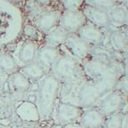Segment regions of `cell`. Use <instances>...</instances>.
I'll return each instance as SVG.
<instances>
[{
    "mask_svg": "<svg viewBox=\"0 0 128 128\" xmlns=\"http://www.w3.org/2000/svg\"><path fill=\"white\" fill-rule=\"evenodd\" d=\"M24 17L14 3L0 0V48L13 44L22 34Z\"/></svg>",
    "mask_w": 128,
    "mask_h": 128,
    "instance_id": "cell-1",
    "label": "cell"
},
{
    "mask_svg": "<svg viewBox=\"0 0 128 128\" xmlns=\"http://www.w3.org/2000/svg\"><path fill=\"white\" fill-rule=\"evenodd\" d=\"M60 84V81L51 73H46L38 81L35 106L39 120H47L53 115L58 101Z\"/></svg>",
    "mask_w": 128,
    "mask_h": 128,
    "instance_id": "cell-2",
    "label": "cell"
},
{
    "mask_svg": "<svg viewBox=\"0 0 128 128\" xmlns=\"http://www.w3.org/2000/svg\"><path fill=\"white\" fill-rule=\"evenodd\" d=\"M120 78L117 77H106L95 80L83 81L78 93V106L83 109L95 107L104 95L116 89Z\"/></svg>",
    "mask_w": 128,
    "mask_h": 128,
    "instance_id": "cell-3",
    "label": "cell"
},
{
    "mask_svg": "<svg viewBox=\"0 0 128 128\" xmlns=\"http://www.w3.org/2000/svg\"><path fill=\"white\" fill-rule=\"evenodd\" d=\"M87 80L106 77L121 78L126 75V63L118 60H104L87 57L82 62Z\"/></svg>",
    "mask_w": 128,
    "mask_h": 128,
    "instance_id": "cell-4",
    "label": "cell"
},
{
    "mask_svg": "<svg viewBox=\"0 0 128 128\" xmlns=\"http://www.w3.org/2000/svg\"><path fill=\"white\" fill-rule=\"evenodd\" d=\"M49 73L57 78L60 83L87 80L82 62L64 52H61L52 64Z\"/></svg>",
    "mask_w": 128,
    "mask_h": 128,
    "instance_id": "cell-5",
    "label": "cell"
},
{
    "mask_svg": "<svg viewBox=\"0 0 128 128\" xmlns=\"http://www.w3.org/2000/svg\"><path fill=\"white\" fill-rule=\"evenodd\" d=\"M125 94L118 90L110 92L98 102L95 107L98 108L106 117L113 113L122 112L125 103Z\"/></svg>",
    "mask_w": 128,
    "mask_h": 128,
    "instance_id": "cell-6",
    "label": "cell"
},
{
    "mask_svg": "<svg viewBox=\"0 0 128 128\" xmlns=\"http://www.w3.org/2000/svg\"><path fill=\"white\" fill-rule=\"evenodd\" d=\"M64 47V52L74 57L78 60L83 61L89 56L92 46L83 40L76 33H69L67 38L62 44Z\"/></svg>",
    "mask_w": 128,
    "mask_h": 128,
    "instance_id": "cell-7",
    "label": "cell"
},
{
    "mask_svg": "<svg viewBox=\"0 0 128 128\" xmlns=\"http://www.w3.org/2000/svg\"><path fill=\"white\" fill-rule=\"evenodd\" d=\"M55 112L58 124L64 126L78 122L79 118L83 112V108L75 104L58 101L55 107Z\"/></svg>",
    "mask_w": 128,
    "mask_h": 128,
    "instance_id": "cell-8",
    "label": "cell"
},
{
    "mask_svg": "<svg viewBox=\"0 0 128 128\" xmlns=\"http://www.w3.org/2000/svg\"><path fill=\"white\" fill-rule=\"evenodd\" d=\"M86 23V18L80 9L62 10L58 26L66 30L68 33H77L78 30Z\"/></svg>",
    "mask_w": 128,
    "mask_h": 128,
    "instance_id": "cell-9",
    "label": "cell"
},
{
    "mask_svg": "<svg viewBox=\"0 0 128 128\" xmlns=\"http://www.w3.org/2000/svg\"><path fill=\"white\" fill-rule=\"evenodd\" d=\"M38 47V43L37 41L28 38L21 41L18 44H17L13 57L15 58L18 67L35 61L36 54Z\"/></svg>",
    "mask_w": 128,
    "mask_h": 128,
    "instance_id": "cell-10",
    "label": "cell"
},
{
    "mask_svg": "<svg viewBox=\"0 0 128 128\" xmlns=\"http://www.w3.org/2000/svg\"><path fill=\"white\" fill-rule=\"evenodd\" d=\"M110 26L107 29H101L90 23H86L78 30L76 34L86 43L93 46L106 42Z\"/></svg>",
    "mask_w": 128,
    "mask_h": 128,
    "instance_id": "cell-11",
    "label": "cell"
},
{
    "mask_svg": "<svg viewBox=\"0 0 128 128\" xmlns=\"http://www.w3.org/2000/svg\"><path fill=\"white\" fill-rule=\"evenodd\" d=\"M61 13L62 10L60 9L50 8L40 14L32 22L41 33L46 34L55 26H58Z\"/></svg>",
    "mask_w": 128,
    "mask_h": 128,
    "instance_id": "cell-12",
    "label": "cell"
},
{
    "mask_svg": "<svg viewBox=\"0 0 128 128\" xmlns=\"http://www.w3.org/2000/svg\"><path fill=\"white\" fill-rule=\"evenodd\" d=\"M80 10L86 17L87 23H90L101 29H107L110 26L108 12L106 10L95 8L86 4L82 5Z\"/></svg>",
    "mask_w": 128,
    "mask_h": 128,
    "instance_id": "cell-13",
    "label": "cell"
},
{
    "mask_svg": "<svg viewBox=\"0 0 128 128\" xmlns=\"http://www.w3.org/2000/svg\"><path fill=\"white\" fill-rule=\"evenodd\" d=\"M60 55L61 51L59 50V47H53L43 44L38 49L35 61L46 70V72H49L52 64L55 63V61L58 58Z\"/></svg>",
    "mask_w": 128,
    "mask_h": 128,
    "instance_id": "cell-14",
    "label": "cell"
},
{
    "mask_svg": "<svg viewBox=\"0 0 128 128\" xmlns=\"http://www.w3.org/2000/svg\"><path fill=\"white\" fill-rule=\"evenodd\" d=\"M106 117L96 107L83 109L78 120V125L83 128H101L104 126Z\"/></svg>",
    "mask_w": 128,
    "mask_h": 128,
    "instance_id": "cell-15",
    "label": "cell"
},
{
    "mask_svg": "<svg viewBox=\"0 0 128 128\" xmlns=\"http://www.w3.org/2000/svg\"><path fill=\"white\" fill-rule=\"evenodd\" d=\"M126 27L122 29H113L110 26L107 44L115 52H126L127 51Z\"/></svg>",
    "mask_w": 128,
    "mask_h": 128,
    "instance_id": "cell-16",
    "label": "cell"
},
{
    "mask_svg": "<svg viewBox=\"0 0 128 128\" xmlns=\"http://www.w3.org/2000/svg\"><path fill=\"white\" fill-rule=\"evenodd\" d=\"M82 82L83 81L61 83L58 94V101L78 106V93L79 86Z\"/></svg>",
    "mask_w": 128,
    "mask_h": 128,
    "instance_id": "cell-17",
    "label": "cell"
},
{
    "mask_svg": "<svg viewBox=\"0 0 128 128\" xmlns=\"http://www.w3.org/2000/svg\"><path fill=\"white\" fill-rule=\"evenodd\" d=\"M110 26L113 29H122L127 26V5L117 4L108 12Z\"/></svg>",
    "mask_w": 128,
    "mask_h": 128,
    "instance_id": "cell-18",
    "label": "cell"
},
{
    "mask_svg": "<svg viewBox=\"0 0 128 128\" xmlns=\"http://www.w3.org/2000/svg\"><path fill=\"white\" fill-rule=\"evenodd\" d=\"M44 35V44L53 47H59L64 43L69 33L62 27L57 26Z\"/></svg>",
    "mask_w": 128,
    "mask_h": 128,
    "instance_id": "cell-19",
    "label": "cell"
},
{
    "mask_svg": "<svg viewBox=\"0 0 128 128\" xmlns=\"http://www.w3.org/2000/svg\"><path fill=\"white\" fill-rule=\"evenodd\" d=\"M7 84L10 90H14L18 92L27 91L32 84L30 81L19 71L9 75Z\"/></svg>",
    "mask_w": 128,
    "mask_h": 128,
    "instance_id": "cell-20",
    "label": "cell"
},
{
    "mask_svg": "<svg viewBox=\"0 0 128 128\" xmlns=\"http://www.w3.org/2000/svg\"><path fill=\"white\" fill-rule=\"evenodd\" d=\"M18 71L26 76L30 81L38 82L46 74V71L36 61L19 67Z\"/></svg>",
    "mask_w": 128,
    "mask_h": 128,
    "instance_id": "cell-21",
    "label": "cell"
},
{
    "mask_svg": "<svg viewBox=\"0 0 128 128\" xmlns=\"http://www.w3.org/2000/svg\"><path fill=\"white\" fill-rule=\"evenodd\" d=\"M19 67L16 62L15 58L10 52L0 51V72L10 75L18 71Z\"/></svg>",
    "mask_w": 128,
    "mask_h": 128,
    "instance_id": "cell-22",
    "label": "cell"
},
{
    "mask_svg": "<svg viewBox=\"0 0 128 128\" xmlns=\"http://www.w3.org/2000/svg\"><path fill=\"white\" fill-rule=\"evenodd\" d=\"M18 114L24 120H38L37 107L32 102H24L17 110Z\"/></svg>",
    "mask_w": 128,
    "mask_h": 128,
    "instance_id": "cell-23",
    "label": "cell"
},
{
    "mask_svg": "<svg viewBox=\"0 0 128 128\" xmlns=\"http://www.w3.org/2000/svg\"><path fill=\"white\" fill-rule=\"evenodd\" d=\"M50 8L51 7L44 6V5L36 2L35 0H27L24 4V10H26L28 18L32 21Z\"/></svg>",
    "mask_w": 128,
    "mask_h": 128,
    "instance_id": "cell-24",
    "label": "cell"
},
{
    "mask_svg": "<svg viewBox=\"0 0 128 128\" xmlns=\"http://www.w3.org/2000/svg\"><path fill=\"white\" fill-rule=\"evenodd\" d=\"M84 4L106 10L107 12L118 4L113 0H84Z\"/></svg>",
    "mask_w": 128,
    "mask_h": 128,
    "instance_id": "cell-25",
    "label": "cell"
},
{
    "mask_svg": "<svg viewBox=\"0 0 128 128\" xmlns=\"http://www.w3.org/2000/svg\"><path fill=\"white\" fill-rule=\"evenodd\" d=\"M122 116L121 112L113 113L107 116L104 124V128H122Z\"/></svg>",
    "mask_w": 128,
    "mask_h": 128,
    "instance_id": "cell-26",
    "label": "cell"
},
{
    "mask_svg": "<svg viewBox=\"0 0 128 128\" xmlns=\"http://www.w3.org/2000/svg\"><path fill=\"white\" fill-rule=\"evenodd\" d=\"M22 33L24 36H26V38L28 39H32V40L38 42V40H39V38H40L41 32L38 30L37 27L33 24H27L23 26Z\"/></svg>",
    "mask_w": 128,
    "mask_h": 128,
    "instance_id": "cell-27",
    "label": "cell"
},
{
    "mask_svg": "<svg viewBox=\"0 0 128 128\" xmlns=\"http://www.w3.org/2000/svg\"><path fill=\"white\" fill-rule=\"evenodd\" d=\"M63 10H79L84 4V0H59Z\"/></svg>",
    "mask_w": 128,
    "mask_h": 128,
    "instance_id": "cell-28",
    "label": "cell"
},
{
    "mask_svg": "<svg viewBox=\"0 0 128 128\" xmlns=\"http://www.w3.org/2000/svg\"><path fill=\"white\" fill-rule=\"evenodd\" d=\"M122 128H127V113H123L122 116Z\"/></svg>",
    "mask_w": 128,
    "mask_h": 128,
    "instance_id": "cell-29",
    "label": "cell"
},
{
    "mask_svg": "<svg viewBox=\"0 0 128 128\" xmlns=\"http://www.w3.org/2000/svg\"><path fill=\"white\" fill-rule=\"evenodd\" d=\"M114 2H116L118 4H124L127 5V1L128 0H113Z\"/></svg>",
    "mask_w": 128,
    "mask_h": 128,
    "instance_id": "cell-30",
    "label": "cell"
},
{
    "mask_svg": "<svg viewBox=\"0 0 128 128\" xmlns=\"http://www.w3.org/2000/svg\"><path fill=\"white\" fill-rule=\"evenodd\" d=\"M51 128H63V126H61V125H55V126H52Z\"/></svg>",
    "mask_w": 128,
    "mask_h": 128,
    "instance_id": "cell-31",
    "label": "cell"
},
{
    "mask_svg": "<svg viewBox=\"0 0 128 128\" xmlns=\"http://www.w3.org/2000/svg\"><path fill=\"white\" fill-rule=\"evenodd\" d=\"M7 1H10V2H12V3H13L14 1H18V0H7Z\"/></svg>",
    "mask_w": 128,
    "mask_h": 128,
    "instance_id": "cell-32",
    "label": "cell"
},
{
    "mask_svg": "<svg viewBox=\"0 0 128 128\" xmlns=\"http://www.w3.org/2000/svg\"><path fill=\"white\" fill-rule=\"evenodd\" d=\"M78 128H83V127H81V126H79V127H78Z\"/></svg>",
    "mask_w": 128,
    "mask_h": 128,
    "instance_id": "cell-33",
    "label": "cell"
},
{
    "mask_svg": "<svg viewBox=\"0 0 128 128\" xmlns=\"http://www.w3.org/2000/svg\"><path fill=\"white\" fill-rule=\"evenodd\" d=\"M101 128H104V126H103V127H101Z\"/></svg>",
    "mask_w": 128,
    "mask_h": 128,
    "instance_id": "cell-34",
    "label": "cell"
}]
</instances>
